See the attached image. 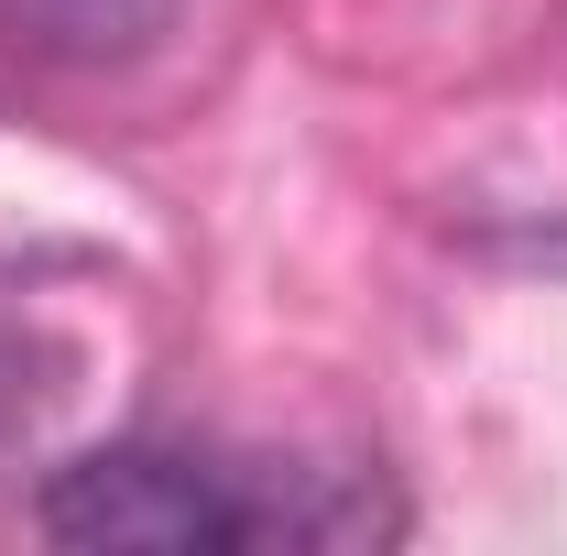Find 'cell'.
<instances>
[{"instance_id": "6da1fadb", "label": "cell", "mask_w": 567, "mask_h": 556, "mask_svg": "<svg viewBox=\"0 0 567 556\" xmlns=\"http://www.w3.org/2000/svg\"><path fill=\"white\" fill-rule=\"evenodd\" d=\"M33 524L55 546L87 556H240V546H360V535H404V513L360 470H240L208 447H87L66 459Z\"/></svg>"}, {"instance_id": "7a4b0ae2", "label": "cell", "mask_w": 567, "mask_h": 556, "mask_svg": "<svg viewBox=\"0 0 567 556\" xmlns=\"http://www.w3.org/2000/svg\"><path fill=\"white\" fill-rule=\"evenodd\" d=\"M164 11L175 0H0V44L55 55V66H110L164 33Z\"/></svg>"}]
</instances>
